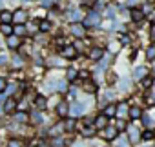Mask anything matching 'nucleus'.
I'll use <instances>...</instances> for the list:
<instances>
[{
    "label": "nucleus",
    "mask_w": 155,
    "mask_h": 147,
    "mask_svg": "<svg viewBox=\"0 0 155 147\" xmlns=\"http://www.w3.org/2000/svg\"><path fill=\"white\" fill-rule=\"evenodd\" d=\"M146 58H148V60H155V45H150V47H148Z\"/></svg>",
    "instance_id": "a878e982"
},
{
    "label": "nucleus",
    "mask_w": 155,
    "mask_h": 147,
    "mask_svg": "<svg viewBox=\"0 0 155 147\" xmlns=\"http://www.w3.org/2000/svg\"><path fill=\"white\" fill-rule=\"evenodd\" d=\"M57 91H60V93H66V91H68V84H66L64 80L57 82Z\"/></svg>",
    "instance_id": "c85d7f7f"
},
{
    "label": "nucleus",
    "mask_w": 155,
    "mask_h": 147,
    "mask_svg": "<svg viewBox=\"0 0 155 147\" xmlns=\"http://www.w3.org/2000/svg\"><path fill=\"white\" fill-rule=\"evenodd\" d=\"M124 127H126V122L124 120H119L117 122V129H124Z\"/></svg>",
    "instance_id": "37998d69"
},
{
    "label": "nucleus",
    "mask_w": 155,
    "mask_h": 147,
    "mask_svg": "<svg viewBox=\"0 0 155 147\" xmlns=\"http://www.w3.org/2000/svg\"><path fill=\"white\" fill-rule=\"evenodd\" d=\"M110 62H111L110 58H108V60H101V64H99V67H97V69H99V71H101V69H104V67H106Z\"/></svg>",
    "instance_id": "58836bf2"
},
{
    "label": "nucleus",
    "mask_w": 155,
    "mask_h": 147,
    "mask_svg": "<svg viewBox=\"0 0 155 147\" xmlns=\"http://www.w3.org/2000/svg\"><path fill=\"white\" fill-rule=\"evenodd\" d=\"M99 22H101V15L95 13V11H91V13L88 15V18H86V24H88V26H99Z\"/></svg>",
    "instance_id": "0eeeda50"
},
{
    "label": "nucleus",
    "mask_w": 155,
    "mask_h": 147,
    "mask_svg": "<svg viewBox=\"0 0 155 147\" xmlns=\"http://www.w3.org/2000/svg\"><path fill=\"white\" fill-rule=\"evenodd\" d=\"M8 147H22V142L20 140H9L8 142Z\"/></svg>",
    "instance_id": "c9c22d12"
},
{
    "label": "nucleus",
    "mask_w": 155,
    "mask_h": 147,
    "mask_svg": "<svg viewBox=\"0 0 155 147\" xmlns=\"http://www.w3.org/2000/svg\"><path fill=\"white\" fill-rule=\"evenodd\" d=\"M128 133H130V134H128L130 142H131V143H137V140L140 138V131H139V129H137L135 125H131V127L128 129Z\"/></svg>",
    "instance_id": "423d86ee"
},
{
    "label": "nucleus",
    "mask_w": 155,
    "mask_h": 147,
    "mask_svg": "<svg viewBox=\"0 0 155 147\" xmlns=\"http://www.w3.org/2000/svg\"><path fill=\"white\" fill-rule=\"evenodd\" d=\"M79 75H81V78H84V80H86V78L90 77V73H88V71H81V73H79Z\"/></svg>",
    "instance_id": "a18cd8bd"
},
{
    "label": "nucleus",
    "mask_w": 155,
    "mask_h": 147,
    "mask_svg": "<svg viewBox=\"0 0 155 147\" xmlns=\"http://www.w3.org/2000/svg\"><path fill=\"white\" fill-rule=\"evenodd\" d=\"M133 75H135V78H137V80H144V78H146V75H148V69H146L144 65H139V67H135Z\"/></svg>",
    "instance_id": "1a4fd4ad"
},
{
    "label": "nucleus",
    "mask_w": 155,
    "mask_h": 147,
    "mask_svg": "<svg viewBox=\"0 0 155 147\" xmlns=\"http://www.w3.org/2000/svg\"><path fill=\"white\" fill-rule=\"evenodd\" d=\"M130 2H131V4H135V0H130Z\"/></svg>",
    "instance_id": "6e6d98bb"
},
{
    "label": "nucleus",
    "mask_w": 155,
    "mask_h": 147,
    "mask_svg": "<svg viewBox=\"0 0 155 147\" xmlns=\"http://www.w3.org/2000/svg\"><path fill=\"white\" fill-rule=\"evenodd\" d=\"M108 127V116L106 114H99L95 118V129H106Z\"/></svg>",
    "instance_id": "39448f33"
},
{
    "label": "nucleus",
    "mask_w": 155,
    "mask_h": 147,
    "mask_svg": "<svg viewBox=\"0 0 155 147\" xmlns=\"http://www.w3.org/2000/svg\"><path fill=\"white\" fill-rule=\"evenodd\" d=\"M75 125H77V124H75V118H69V120L64 122V129H66V131H73Z\"/></svg>",
    "instance_id": "5701e85b"
},
{
    "label": "nucleus",
    "mask_w": 155,
    "mask_h": 147,
    "mask_svg": "<svg viewBox=\"0 0 155 147\" xmlns=\"http://www.w3.org/2000/svg\"><path fill=\"white\" fill-rule=\"evenodd\" d=\"M66 78H68L69 82L75 80V78H77V71H75V69H68V71H66Z\"/></svg>",
    "instance_id": "bb28decb"
},
{
    "label": "nucleus",
    "mask_w": 155,
    "mask_h": 147,
    "mask_svg": "<svg viewBox=\"0 0 155 147\" xmlns=\"http://www.w3.org/2000/svg\"><path fill=\"white\" fill-rule=\"evenodd\" d=\"M113 96H115V95H113V93H106V98H108V100H111V98H113Z\"/></svg>",
    "instance_id": "864d4df0"
},
{
    "label": "nucleus",
    "mask_w": 155,
    "mask_h": 147,
    "mask_svg": "<svg viewBox=\"0 0 155 147\" xmlns=\"http://www.w3.org/2000/svg\"><path fill=\"white\" fill-rule=\"evenodd\" d=\"M8 62V56H4V55H0V65H4Z\"/></svg>",
    "instance_id": "09e8293b"
},
{
    "label": "nucleus",
    "mask_w": 155,
    "mask_h": 147,
    "mask_svg": "<svg viewBox=\"0 0 155 147\" xmlns=\"http://www.w3.org/2000/svg\"><path fill=\"white\" fill-rule=\"evenodd\" d=\"M84 109H86V104H82V102H77V104H73L71 105V114L73 116H79V114H82L84 113Z\"/></svg>",
    "instance_id": "20e7f679"
},
{
    "label": "nucleus",
    "mask_w": 155,
    "mask_h": 147,
    "mask_svg": "<svg viewBox=\"0 0 155 147\" xmlns=\"http://www.w3.org/2000/svg\"><path fill=\"white\" fill-rule=\"evenodd\" d=\"M75 147H84V145H75Z\"/></svg>",
    "instance_id": "4d7b16f0"
},
{
    "label": "nucleus",
    "mask_w": 155,
    "mask_h": 147,
    "mask_svg": "<svg viewBox=\"0 0 155 147\" xmlns=\"http://www.w3.org/2000/svg\"><path fill=\"white\" fill-rule=\"evenodd\" d=\"M113 15H115V9H113V8H106V17H108V18H115Z\"/></svg>",
    "instance_id": "4c0bfd02"
},
{
    "label": "nucleus",
    "mask_w": 155,
    "mask_h": 147,
    "mask_svg": "<svg viewBox=\"0 0 155 147\" xmlns=\"http://www.w3.org/2000/svg\"><path fill=\"white\" fill-rule=\"evenodd\" d=\"M38 147H48V143L46 142H38Z\"/></svg>",
    "instance_id": "5fc2aeb1"
},
{
    "label": "nucleus",
    "mask_w": 155,
    "mask_h": 147,
    "mask_svg": "<svg viewBox=\"0 0 155 147\" xmlns=\"http://www.w3.org/2000/svg\"><path fill=\"white\" fill-rule=\"evenodd\" d=\"M142 122H144V125H148V127L155 124V120H153V118H151L150 114H146V116H142Z\"/></svg>",
    "instance_id": "473e14b6"
},
{
    "label": "nucleus",
    "mask_w": 155,
    "mask_h": 147,
    "mask_svg": "<svg viewBox=\"0 0 155 147\" xmlns=\"http://www.w3.org/2000/svg\"><path fill=\"white\" fill-rule=\"evenodd\" d=\"M122 87H124V91L130 87V80H122Z\"/></svg>",
    "instance_id": "3c124183"
},
{
    "label": "nucleus",
    "mask_w": 155,
    "mask_h": 147,
    "mask_svg": "<svg viewBox=\"0 0 155 147\" xmlns=\"http://www.w3.org/2000/svg\"><path fill=\"white\" fill-rule=\"evenodd\" d=\"M6 86H8V80H6L4 77H0V93L6 89Z\"/></svg>",
    "instance_id": "e433bc0d"
},
{
    "label": "nucleus",
    "mask_w": 155,
    "mask_h": 147,
    "mask_svg": "<svg viewBox=\"0 0 155 147\" xmlns=\"http://www.w3.org/2000/svg\"><path fill=\"white\" fill-rule=\"evenodd\" d=\"M115 80H117V77H115V75H113V73H111V75H110V77H108V78H106V82H108V84H113V82H115Z\"/></svg>",
    "instance_id": "a19ab883"
},
{
    "label": "nucleus",
    "mask_w": 155,
    "mask_h": 147,
    "mask_svg": "<svg viewBox=\"0 0 155 147\" xmlns=\"http://www.w3.org/2000/svg\"><path fill=\"white\" fill-rule=\"evenodd\" d=\"M62 129H64V124H58V125L51 127V129H49V133H51L53 136H57V134H58V131H62Z\"/></svg>",
    "instance_id": "c756f323"
},
{
    "label": "nucleus",
    "mask_w": 155,
    "mask_h": 147,
    "mask_svg": "<svg viewBox=\"0 0 155 147\" xmlns=\"http://www.w3.org/2000/svg\"><path fill=\"white\" fill-rule=\"evenodd\" d=\"M26 33H28L26 26H24V24H17V27H15V35H18V36H24Z\"/></svg>",
    "instance_id": "4be33fe9"
},
{
    "label": "nucleus",
    "mask_w": 155,
    "mask_h": 147,
    "mask_svg": "<svg viewBox=\"0 0 155 147\" xmlns=\"http://www.w3.org/2000/svg\"><path fill=\"white\" fill-rule=\"evenodd\" d=\"M130 118H131V120H137V118H142V111H140V107H137V105H133V107H130Z\"/></svg>",
    "instance_id": "f8f14e48"
},
{
    "label": "nucleus",
    "mask_w": 155,
    "mask_h": 147,
    "mask_svg": "<svg viewBox=\"0 0 155 147\" xmlns=\"http://www.w3.org/2000/svg\"><path fill=\"white\" fill-rule=\"evenodd\" d=\"M64 143H66V142H64V138H60V136H55L53 142H51L53 147H64Z\"/></svg>",
    "instance_id": "b1692460"
},
{
    "label": "nucleus",
    "mask_w": 155,
    "mask_h": 147,
    "mask_svg": "<svg viewBox=\"0 0 155 147\" xmlns=\"http://www.w3.org/2000/svg\"><path fill=\"white\" fill-rule=\"evenodd\" d=\"M151 84H153V78H151V77H146L144 80H140V86H142V87H150Z\"/></svg>",
    "instance_id": "2f4dec72"
},
{
    "label": "nucleus",
    "mask_w": 155,
    "mask_h": 147,
    "mask_svg": "<svg viewBox=\"0 0 155 147\" xmlns=\"http://www.w3.org/2000/svg\"><path fill=\"white\" fill-rule=\"evenodd\" d=\"M11 20H13V15L9 11H2V13H0V22H2V24H9Z\"/></svg>",
    "instance_id": "f3484780"
},
{
    "label": "nucleus",
    "mask_w": 155,
    "mask_h": 147,
    "mask_svg": "<svg viewBox=\"0 0 155 147\" xmlns=\"http://www.w3.org/2000/svg\"><path fill=\"white\" fill-rule=\"evenodd\" d=\"M82 134H84V136H91V134H95V127H93V129H90V127H86Z\"/></svg>",
    "instance_id": "ea45409f"
},
{
    "label": "nucleus",
    "mask_w": 155,
    "mask_h": 147,
    "mask_svg": "<svg viewBox=\"0 0 155 147\" xmlns=\"http://www.w3.org/2000/svg\"><path fill=\"white\" fill-rule=\"evenodd\" d=\"M117 114H119V116H124V114L130 116V109H128L126 105H119V107H117Z\"/></svg>",
    "instance_id": "393cba45"
},
{
    "label": "nucleus",
    "mask_w": 155,
    "mask_h": 147,
    "mask_svg": "<svg viewBox=\"0 0 155 147\" xmlns=\"http://www.w3.org/2000/svg\"><path fill=\"white\" fill-rule=\"evenodd\" d=\"M142 136H144L146 140H151V138H153V133H151V131H146V133H144Z\"/></svg>",
    "instance_id": "c03bdc74"
},
{
    "label": "nucleus",
    "mask_w": 155,
    "mask_h": 147,
    "mask_svg": "<svg viewBox=\"0 0 155 147\" xmlns=\"http://www.w3.org/2000/svg\"><path fill=\"white\" fill-rule=\"evenodd\" d=\"M15 91H17V86H9L8 87V95H13Z\"/></svg>",
    "instance_id": "49530a36"
},
{
    "label": "nucleus",
    "mask_w": 155,
    "mask_h": 147,
    "mask_svg": "<svg viewBox=\"0 0 155 147\" xmlns=\"http://www.w3.org/2000/svg\"><path fill=\"white\" fill-rule=\"evenodd\" d=\"M35 105H37V109H46L48 107V100L44 96H37L35 98Z\"/></svg>",
    "instance_id": "dca6fc26"
},
{
    "label": "nucleus",
    "mask_w": 155,
    "mask_h": 147,
    "mask_svg": "<svg viewBox=\"0 0 155 147\" xmlns=\"http://www.w3.org/2000/svg\"><path fill=\"white\" fill-rule=\"evenodd\" d=\"M119 42H120L122 45H128V44L131 42V38H130L128 35H120V36H119Z\"/></svg>",
    "instance_id": "7c9ffc66"
},
{
    "label": "nucleus",
    "mask_w": 155,
    "mask_h": 147,
    "mask_svg": "<svg viewBox=\"0 0 155 147\" xmlns=\"http://www.w3.org/2000/svg\"><path fill=\"white\" fill-rule=\"evenodd\" d=\"M13 20H15L17 24H26V20H28V13H26L24 9H17V11L13 13Z\"/></svg>",
    "instance_id": "f03ea898"
},
{
    "label": "nucleus",
    "mask_w": 155,
    "mask_h": 147,
    "mask_svg": "<svg viewBox=\"0 0 155 147\" xmlns=\"http://www.w3.org/2000/svg\"><path fill=\"white\" fill-rule=\"evenodd\" d=\"M49 64H51V65H60L62 62H60L58 58H51V60H49Z\"/></svg>",
    "instance_id": "79ce46f5"
},
{
    "label": "nucleus",
    "mask_w": 155,
    "mask_h": 147,
    "mask_svg": "<svg viewBox=\"0 0 155 147\" xmlns=\"http://www.w3.org/2000/svg\"><path fill=\"white\" fill-rule=\"evenodd\" d=\"M104 114H106L108 118L115 116V114H117V105H115V104H110V105H106V109H104Z\"/></svg>",
    "instance_id": "4468645a"
},
{
    "label": "nucleus",
    "mask_w": 155,
    "mask_h": 147,
    "mask_svg": "<svg viewBox=\"0 0 155 147\" xmlns=\"http://www.w3.org/2000/svg\"><path fill=\"white\" fill-rule=\"evenodd\" d=\"M18 45H20V36H18V35H11V36H8V47L17 49Z\"/></svg>",
    "instance_id": "9b49d317"
},
{
    "label": "nucleus",
    "mask_w": 155,
    "mask_h": 147,
    "mask_svg": "<svg viewBox=\"0 0 155 147\" xmlns=\"http://www.w3.org/2000/svg\"><path fill=\"white\" fill-rule=\"evenodd\" d=\"M31 120H33V122H35V124H42V122H44V116H42V114H40V113H35V114H33V118H31Z\"/></svg>",
    "instance_id": "f704fd0d"
},
{
    "label": "nucleus",
    "mask_w": 155,
    "mask_h": 147,
    "mask_svg": "<svg viewBox=\"0 0 155 147\" xmlns=\"http://www.w3.org/2000/svg\"><path fill=\"white\" fill-rule=\"evenodd\" d=\"M13 60H15V65H22V58L20 56H15Z\"/></svg>",
    "instance_id": "de8ad7c7"
},
{
    "label": "nucleus",
    "mask_w": 155,
    "mask_h": 147,
    "mask_svg": "<svg viewBox=\"0 0 155 147\" xmlns=\"http://www.w3.org/2000/svg\"><path fill=\"white\" fill-rule=\"evenodd\" d=\"M84 89H86L88 93H95V91H97V86H95V84H91V82H88V84L84 86Z\"/></svg>",
    "instance_id": "72a5a7b5"
},
{
    "label": "nucleus",
    "mask_w": 155,
    "mask_h": 147,
    "mask_svg": "<svg viewBox=\"0 0 155 147\" xmlns=\"http://www.w3.org/2000/svg\"><path fill=\"white\" fill-rule=\"evenodd\" d=\"M28 118H29V116H28V113H24V111H18V113L15 114V120H17V122H20V124H26V122H28Z\"/></svg>",
    "instance_id": "aec40b11"
},
{
    "label": "nucleus",
    "mask_w": 155,
    "mask_h": 147,
    "mask_svg": "<svg viewBox=\"0 0 155 147\" xmlns=\"http://www.w3.org/2000/svg\"><path fill=\"white\" fill-rule=\"evenodd\" d=\"M131 18H133L135 22H140V20L144 18V13H142L140 9H133V11H131Z\"/></svg>",
    "instance_id": "412c9836"
},
{
    "label": "nucleus",
    "mask_w": 155,
    "mask_h": 147,
    "mask_svg": "<svg viewBox=\"0 0 155 147\" xmlns=\"http://www.w3.org/2000/svg\"><path fill=\"white\" fill-rule=\"evenodd\" d=\"M68 111H69V109H68V104H66V102H58V105H57V113H58V116H64Z\"/></svg>",
    "instance_id": "6ab92c4d"
},
{
    "label": "nucleus",
    "mask_w": 155,
    "mask_h": 147,
    "mask_svg": "<svg viewBox=\"0 0 155 147\" xmlns=\"http://www.w3.org/2000/svg\"><path fill=\"white\" fill-rule=\"evenodd\" d=\"M102 136L106 138V140H115L117 138V127H106L104 129V133H102Z\"/></svg>",
    "instance_id": "9d476101"
},
{
    "label": "nucleus",
    "mask_w": 155,
    "mask_h": 147,
    "mask_svg": "<svg viewBox=\"0 0 155 147\" xmlns=\"http://www.w3.org/2000/svg\"><path fill=\"white\" fill-rule=\"evenodd\" d=\"M69 18H71L73 24H77V22H81L82 13H81V11H77V9H73V11H69Z\"/></svg>",
    "instance_id": "2eb2a0df"
},
{
    "label": "nucleus",
    "mask_w": 155,
    "mask_h": 147,
    "mask_svg": "<svg viewBox=\"0 0 155 147\" xmlns=\"http://www.w3.org/2000/svg\"><path fill=\"white\" fill-rule=\"evenodd\" d=\"M102 56H104V51H102V47H93V49L90 51V58H91V60H95V62L102 60Z\"/></svg>",
    "instance_id": "6e6552de"
},
{
    "label": "nucleus",
    "mask_w": 155,
    "mask_h": 147,
    "mask_svg": "<svg viewBox=\"0 0 155 147\" xmlns=\"http://www.w3.org/2000/svg\"><path fill=\"white\" fill-rule=\"evenodd\" d=\"M38 27H40V31H44V33H48V31H49V29H51V24H49V22H48V20H42V22H40V26H38Z\"/></svg>",
    "instance_id": "cd10ccee"
},
{
    "label": "nucleus",
    "mask_w": 155,
    "mask_h": 147,
    "mask_svg": "<svg viewBox=\"0 0 155 147\" xmlns=\"http://www.w3.org/2000/svg\"><path fill=\"white\" fill-rule=\"evenodd\" d=\"M75 55H77V47L75 45H64L62 47V56L64 58H75Z\"/></svg>",
    "instance_id": "7ed1b4c3"
},
{
    "label": "nucleus",
    "mask_w": 155,
    "mask_h": 147,
    "mask_svg": "<svg viewBox=\"0 0 155 147\" xmlns=\"http://www.w3.org/2000/svg\"><path fill=\"white\" fill-rule=\"evenodd\" d=\"M69 31H71V35L73 36H79V38H82L84 35H86V27L82 26V24H71V27H69Z\"/></svg>",
    "instance_id": "f257e3e1"
},
{
    "label": "nucleus",
    "mask_w": 155,
    "mask_h": 147,
    "mask_svg": "<svg viewBox=\"0 0 155 147\" xmlns=\"http://www.w3.org/2000/svg\"><path fill=\"white\" fill-rule=\"evenodd\" d=\"M110 49H111V53H117V49H119V44H111V47H110Z\"/></svg>",
    "instance_id": "8fccbe9b"
},
{
    "label": "nucleus",
    "mask_w": 155,
    "mask_h": 147,
    "mask_svg": "<svg viewBox=\"0 0 155 147\" xmlns=\"http://www.w3.org/2000/svg\"><path fill=\"white\" fill-rule=\"evenodd\" d=\"M117 147H126V140H119V145Z\"/></svg>",
    "instance_id": "603ef678"
},
{
    "label": "nucleus",
    "mask_w": 155,
    "mask_h": 147,
    "mask_svg": "<svg viewBox=\"0 0 155 147\" xmlns=\"http://www.w3.org/2000/svg\"><path fill=\"white\" fill-rule=\"evenodd\" d=\"M13 31H15V29H13L9 24H0V33H4L6 36H11V35H13Z\"/></svg>",
    "instance_id": "a211bd4d"
},
{
    "label": "nucleus",
    "mask_w": 155,
    "mask_h": 147,
    "mask_svg": "<svg viewBox=\"0 0 155 147\" xmlns=\"http://www.w3.org/2000/svg\"><path fill=\"white\" fill-rule=\"evenodd\" d=\"M15 107H18V104H17L13 98H8V100H6V104H4V111H6V113H11Z\"/></svg>",
    "instance_id": "ddd939ff"
}]
</instances>
